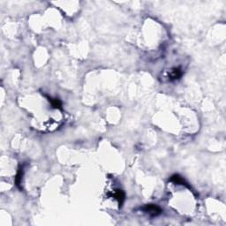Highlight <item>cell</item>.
<instances>
[{
  "label": "cell",
  "mask_w": 226,
  "mask_h": 226,
  "mask_svg": "<svg viewBox=\"0 0 226 226\" xmlns=\"http://www.w3.org/2000/svg\"><path fill=\"white\" fill-rule=\"evenodd\" d=\"M22 176H23V167H19L18 170V172L16 174V178H15V181H16V185L19 187V185L21 183V179H22Z\"/></svg>",
  "instance_id": "4"
},
{
  "label": "cell",
  "mask_w": 226,
  "mask_h": 226,
  "mask_svg": "<svg viewBox=\"0 0 226 226\" xmlns=\"http://www.w3.org/2000/svg\"><path fill=\"white\" fill-rule=\"evenodd\" d=\"M114 197L116 198V200L118 202V205L119 207L121 208L124 201H125V198H126V195H125V193L122 191V190H117L116 193L114 194Z\"/></svg>",
  "instance_id": "2"
},
{
  "label": "cell",
  "mask_w": 226,
  "mask_h": 226,
  "mask_svg": "<svg viewBox=\"0 0 226 226\" xmlns=\"http://www.w3.org/2000/svg\"><path fill=\"white\" fill-rule=\"evenodd\" d=\"M182 75V71L180 68H174L172 69V71L171 72V74H170V80L171 81H175V80H178L181 77Z\"/></svg>",
  "instance_id": "3"
},
{
  "label": "cell",
  "mask_w": 226,
  "mask_h": 226,
  "mask_svg": "<svg viewBox=\"0 0 226 226\" xmlns=\"http://www.w3.org/2000/svg\"><path fill=\"white\" fill-rule=\"evenodd\" d=\"M171 180L173 181L174 183L178 184V185H186V183L185 182L184 178H182L180 176H178V175H174V176H172L171 178Z\"/></svg>",
  "instance_id": "6"
},
{
  "label": "cell",
  "mask_w": 226,
  "mask_h": 226,
  "mask_svg": "<svg viewBox=\"0 0 226 226\" xmlns=\"http://www.w3.org/2000/svg\"><path fill=\"white\" fill-rule=\"evenodd\" d=\"M143 210L148 213L151 216H157L162 213V210L155 204H147L143 208Z\"/></svg>",
  "instance_id": "1"
},
{
  "label": "cell",
  "mask_w": 226,
  "mask_h": 226,
  "mask_svg": "<svg viewBox=\"0 0 226 226\" xmlns=\"http://www.w3.org/2000/svg\"><path fill=\"white\" fill-rule=\"evenodd\" d=\"M49 100L50 101L51 103V105L53 108L55 109H62V103L60 102V100L55 98V99H51V98H49Z\"/></svg>",
  "instance_id": "5"
}]
</instances>
